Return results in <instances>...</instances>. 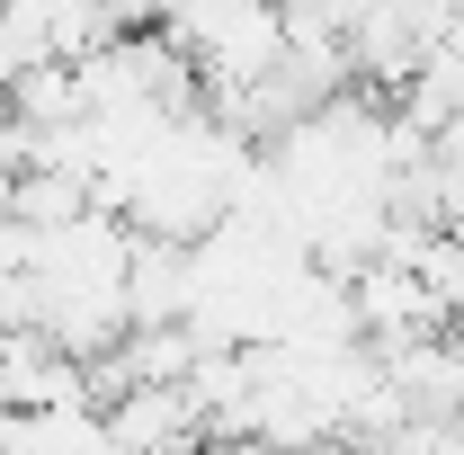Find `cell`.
<instances>
[{
    "instance_id": "cell-1",
    "label": "cell",
    "mask_w": 464,
    "mask_h": 455,
    "mask_svg": "<svg viewBox=\"0 0 464 455\" xmlns=\"http://www.w3.org/2000/svg\"><path fill=\"white\" fill-rule=\"evenodd\" d=\"M0 455H125L108 429V402H45V411H9Z\"/></svg>"
},
{
    "instance_id": "cell-2",
    "label": "cell",
    "mask_w": 464,
    "mask_h": 455,
    "mask_svg": "<svg viewBox=\"0 0 464 455\" xmlns=\"http://www.w3.org/2000/svg\"><path fill=\"white\" fill-rule=\"evenodd\" d=\"M197 455H277V447H268V438H250V429H232V438H206Z\"/></svg>"
}]
</instances>
